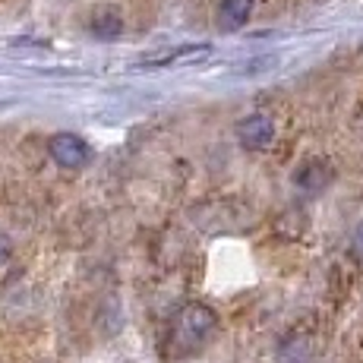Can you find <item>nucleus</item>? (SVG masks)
I'll list each match as a JSON object with an SVG mask.
<instances>
[{"label":"nucleus","instance_id":"obj_6","mask_svg":"<svg viewBox=\"0 0 363 363\" xmlns=\"http://www.w3.org/2000/svg\"><path fill=\"white\" fill-rule=\"evenodd\" d=\"M208 54V45H184V48H174V51H162V54H152V57L143 60V67H171L180 64V60H199Z\"/></svg>","mask_w":363,"mask_h":363},{"label":"nucleus","instance_id":"obj_1","mask_svg":"<svg viewBox=\"0 0 363 363\" xmlns=\"http://www.w3.org/2000/svg\"><path fill=\"white\" fill-rule=\"evenodd\" d=\"M218 325V313L206 303H186L184 310L174 316L171 338H167V354L171 357H186L193 354L208 335Z\"/></svg>","mask_w":363,"mask_h":363},{"label":"nucleus","instance_id":"obj_7","mask_svg":"<svg viewBox=\"0 0 363 363\" xmlns=\"http://www.w3.org/2000/svg\"><path fill=\"white\" fill-rule=\"evenodd\" d=\"M329 180H332V167L323 162H310L297 171V186H303L306 193H323L329 186Z\"/></svg>","mask_w":363,"mask_h":363},{"label":"nucleus","instance_id":"obj_2","mask_svg":"<svg viewBox=\"0 0 363 363\" xmlns=\"http://www.w3.org/2000/svg\"><path fill=\"white\" fill-rule=\"evenodd\" d=\"M48 155L57 167H67V171H76V167H86L92 162V149L82 136L76 133H54L48 139Z\"/></svg>","mask_w":363,"mask_h":363},{"label":"nucleus","instance_id":"obj_9","mask_svg":"<svg viewBox=\"0 0 363 363\" xmlns=\"http://www.w3.org/2000/svg\"><path fill=\"white\" fill-rule=\"evenodd\" d=\"M10 253H13V243H10V237H6L4 231H0V265H4L6 259H10Z\"/></svg>","mask_w":363,"mask_h":363},{"label":"nucleus","instance_id":"obj_5","mask_svg":"<svg viewBox=\"0 0 363 363\" xmlns=\"http://www.w3.org/2000/svg\"><path fill=\"white\" fill-rule=\"evenodd\" d=\"M253 16V0H221L218 6V29L221 32H237L247 26Z\"/></svg>","mask_w":363,"mask_h":363},{"label":"nucleus","instance_id":"obj_8","mask_svg":"<svg viewBox=\"0 0 363 363\" xmlns=\"http://www.w3.org/2000/svg\"><path fill=\"white\" fill-rule=\"evenodd\" d=\"M351 253L363 262V221H360L357 228H354V237H351Z\"/></svg>","mask_w":363,"mask_h":363},{"label":"nucleus","instance_id":"obj_3","mask_svg":"<svg viewBox=\"0 0 363 363\" xmlns=\"http://www.w3.org/2000/svg\"><path fill=\"white\" fill-rule=\"evenodd\" d=\"M237 139H240L243 149H269L272 139H275V121L269 114H250L237 123Z\"/></svg>","mask_w":363,"mask_h":363},{"label":"nucleus","instance_id":"obj_4","mask_svg":"<svg viewBox=\"0 0 363 363\" xmlns=\"http://www.w3.org/2000/svg\"><path fill=\"white\" fill-rule=\"evenodd\" d=\"M89 32H92L95 38H101V41L117 38V35L123 32L121 10H117V6H99V10L92 13V19H89Z\"/></svg>","mask_w":363,"mask_h":363}]
</instances>
